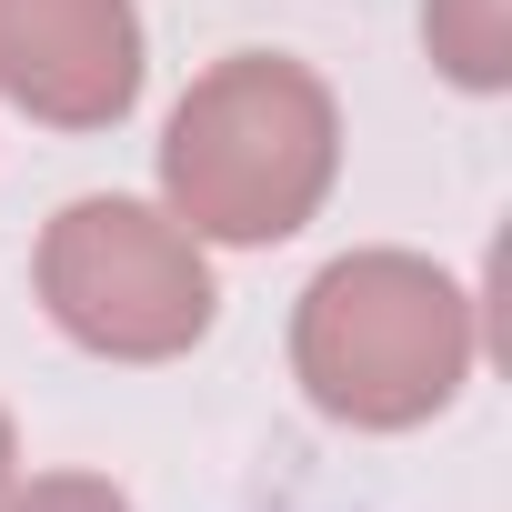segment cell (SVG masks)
<instances>
[{"instance_id": "1", "label": "cell", "mask_w": 512, "mask_h": 512, "mask_svg": "<svg viewBox=\"0 0 512 512\" xmlns=\"http://www.w3.org/2000/svg\"><path fill=\"white\" fill-rule=\"evenodd\" d=\"M332 171V111L282 61H231L171 121V191L221 241H282Z\"/></svg>"}, {"instance_id": "2", "label": "cell", "mask_w": 512, "mask_h": 512, "mask_svg": "<svg viewBox=\"0 0 512 512\" xmlns=\"http://www.w3.org/2000/svg\"><path fill=\"white\" fill-rule=\"evenodd\" d=\"M302 372L342 422H412L462 372V312L412 262H342L302 312Z\"/></svg>"}, {"instance_id": "3", "label": "cell", "mask_w": 512, "mask_h": 512, "mask_svg": "<svg viewBox=\"0 0 512 512\" xmlns=\"http://www.w3.org/2000/svg\"><path fill=\"white\" fill-rule=\"evenodd\" d=\"M41 272H51V312L91 352H181L211 322L201 262L141 201H71L51 251H41Z\"/></svg>"}, {"instance_id": "4", "label": "cell", "mask_w": 512, "mask_h": 512, "mask_svg": "<svg viewBox=\"0 0 512 512\" xmlns=\"http://www.w3.org/2000/svg\"><path fill=\"white\" fill-rule=\"evenodd\" d=\"M0 91L71 131L121 121L141 91L131 0H0Z\"/></svg>"}, {"instance_id": "5", "label": "cell", "mask_w": 512, "mask_h": 512, "mask_svg": "<svg viewBox=\"0 0 512 512\" xmlns=\"http://www.w3.org/2000/svg\"><path fill=\"white\" fill-rule=\"evenodd\" d=\"M21 512H121L111 492H91V482H51V492H31Z\"/></svg>"}, {"instance_id": "6", "label": "cell", "mask_w": 512, "mask_h": 512, "mask_svg": "<svg viewBox=\"0 0 512 512\" xmlns=\"http://www.w3.org/2000/svg\"><path fill=\"white\" fill-rule=\"evenodd\" d=\"M0 462H11V432H0Z\"/></svg>"}]
</instances>
